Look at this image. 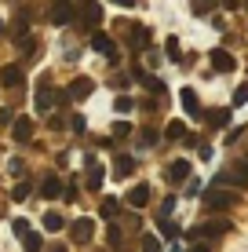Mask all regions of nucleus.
<instances>
[{"label": "nucleus", "instance_id": "f257e3e1", "mask_svg": "<svg viewBox=\"0 0 248 252\" xmlns=\"http://www.w3.org/2000/svg\"><path fill=\"white\" fill-rule=\"evenodd\" d=\"M237 205V194L226 187H208L204 190V208L208 212H230V208Z\"/></svg>", "mask_w": 248, "mask_h": 252}, {"label": "nucleus", "instance_id": "f03ea898", "mask_svg": "<svg viewBox=\"0 0 248 252\" xmlns=\"http://www.w3.org/2000/svg\"><path fill=\"white\" fill-rule=\"evenodd\" d=\"M226 230H230V220L216 216V220H204L201 227H193L190 238H193V241H204V238H219V234H226Z\"/></svg>", "mask_w": 248, "mask_h": 252}, {"label": "nucleus", "instance_id": "7ed1b4c3", "mask_svg": "<svg viewBox=\"0 0 248 252\" xmlns=\"http://www.w3.org/2000/svg\"><path fill=\"white\" fill-rule=\"evenodd\" d=\"M208 63H212L216 73H234V69H237V59L230 55L226 48H212V51H208Z\"/></svg>", "mask_w": 248, "mask_h": 252}, {"label": "nucleus", "instance_id": "20e7f679", "mask_svg": "<svg viewBox=\"0 0 248 252\" xmlns=\"http://www.w3.org/2000/svg\"><path fill=\"white\" fill-rule=\"evenodd\" d=\"M73 4H70V0H51V4H48V19L51 22H55V26H66V22H73Z\"/></svg>", "mask_w": 248, "mask_h": 252}, {"label": "nucleus", "instance_id": "39448f33", "mask_svg": "<svg viewBox=\"0 0 248 252\" xmlns=\"http://www.w3.org/2000/svg\"><path fill=\"white\" fill-rule=\"evenodd\" d=\"M91 238H95V223H91V220L70 223V241H73V245H88Z\"/></svg>", "mask_w": 248, "mask_h": 252}, {"label": "nucleus", "instance_id": "423d86ee", "mask_svg": "<svg viewBox=\"0 0 248 252\" xmlns=\"http://www.w3.org/2000/svg\"><path fill=\"white\" fill-rule=\"evenodd\" d=\"M150 197H153V187L150 183H135L132 190H128V205H132V208H146Z\"/></svg>", "mask_w": 248, "mask_h": 252}, {"label": "nucleus", "instance_id": "0eeeda50", "mask_svg": "<svg viewBox=\"0 0 248 252\" xmlns=\"http://www.w3.org/2000/svg\"><path fill=\"white\" fill-rule=\"evenodd\" d=\"M91 88H95L91 77H77L70 88H66V95H70V102H81V99H88V95H91Z\"/></svg>", "mask_w": 248, "mask_h": 252}, {"label": "nucleus", "instance_id": "6e6552de", "mask_svg": "<svg viewBox=\"0 0 248 252\" xmlns=\"http://www.w3.org/2000/svg\"><path fill=\"white\" fill-rule=\"evenodd\" d=\"M33 135V117H15L11 121V139L15 143H29Z\"/></svg>", "mask_w": 248, "mask_h": 252}, {"label": "nucleus", "instance_id": "1a4fd4ad", "mask_svg": "<svg viewBox=\"0 0 248 252\" xmlns=\"http://www.w3.org/2000/svg\"><path fill=\"white\" fill-rule=\"evenodd\" d=\"M81 19H84L88 30H95V26L102 22V7L95 4V0H88V4H81Z\"/></svg>", "mask_w": 248, "mask_h": 252}, {"label": "nucleus", "instance_id": "9d476101", "mask_svg": "<svg viewBox=\"0 0 248 252\" xmlns=\"http://www.w3.org/2000/svg\"><path fill=\"white\" fill-rule=\"evenodd\" d=\"M165 176H168V183H186L190 179V161H172Z\"/></svg>", "mask_w": 248, "mask_h": 252}, {"label": "nucleus", "instance_id": "9b49d317", "mask_svg": "<svg viewBox=\"0 0 248 252\" xmlns=\"http://www.w3.org/2000/svg\"><path fill=\"white\" fill-rule=\"evenodd\" d=\"M102 179H106V176H102V164H99L95 158H88V176H84V187H88V190H99Z\"/></svg>", "mask_w": 248, "mask_h": 252}, {"label": "nucleus", "instance_id": "f8f14e48", "mask_svg": "<svg viewBox=\"0 0 248 252\" xmlns=\"http://www.w3.org/2000/svg\"><path fill=\"white\" fill-rule=\"evenodd\" d=\"M51 102H55V92H51V81L44 77L37 84V110H51Z\"/></svg>", "mask_w": 248, "mask_h": 252}, {"label": "nucleus", "instance_id": "ddd939ff", "mask_svg": "<svg viewBox=\"0 0 248 252\" xmlns=\"http://www.w3.org/2000/svg\"><path fill=\"white\" fill-rule=\"evenodd\" d=\"M40 194L51 197V201H55V197H62V179H58V176H44V183H40Z\"/></svg>", "mask_w": 248, "mask_h": 252}, {"label": "nucleus", "instance_id": "4468645a", "mask_svg": "<svg viewBox=\"0 0 248 252\" xmlns=\"http://www.w3.org/2000/svg\"><path fill=\"white\" fill-rule=\"evenodd\" d=\"M0 81H4L7 88H19L22 84V66H4L0 69Z\"/></svg>", "mask_w": 248, "mask_h": 252}, {"label": "nucleus", "instance_id": "2eb2a0df", "mask_svg": "<svg viewBox=\"0 0 248 252\" xmlns=\"http://www.w3.org/2000/svg\"><path fill=\"white\" fill-rule=\"evenodd\" d=\"M179 99H183V106L190 110L193 117H201V102H197V92H193V88H183V92H179Z\"/></svg>", "mask_w": 248, "mask_h": 252}, {"label": "nucleus", "instance_id": "dca6fc26", "mask_svg": "<svg viewBox=\"0 0 248 252\" xmlns=\"http://www.w3.org/2000/svg\"><path fill=\"white\" fill-rule=\"evenodd\" d=\"M165 139H168V143H183V139H186V125H183V121H168Z\"/></svg>", "mask_w": 248, "mask_h": 252}, {"label": "nucleus", "instance_id": "f3484780", "mask_svg": "<svg viewBox=\"0 0 248 252\" xmlns=\"http://www.w3.org/2000/svg\"><path fill=\"white\" fill-rule=\"evenodd\" d=\"M132 172H135V161L117 154V161H113V176H117V179H124V176H132Z\"/></svg>", "mask_w": 248, "mask_h": 252}, {"label": "nucleus", "instance_id": "a211bd4d", "mask_svg": "<svg viewBox=\"0 0 248 252\" xmlns=\"http://www.w3.org/2000/svg\"><path fill=\"white\" fill-rule=\"evenodd\" d=\"M91 48L102 51V55H113V40H110L106 33H91Z\"/></svg>", "mask_w": 248, "mask_h": 252}, {"label": "nucleus", "instance_id": "6ab92c4d", "mask_svg": "<svg viewBox=\"0 0 248 252\" xmlns=\"http://www.w3.org/2000/svg\"><path fill=\"white\" fill-rule=\"evenodd\" d=\"M19 241H22V249H26V252H40V249H44V241H40V238H37L33 230H26Z\"/></svg>", "mask_w": 248, "mask_h": 252}, {"label": "nucleus", "instance_id": "aec40b11", "mask_svg": "<svg viewBox=\"0 0 248 252\" xmlns=\"http://www.w3.org/2000/svg\"><path fill=\"white\" fill-rule=\"evenodd\" d=\"M230 125V110H212L208 114V128H226Z\"/></svg>", "mask_w": 248, "mask_h": 252}, {"label": "nucleus", "instance_id": "412c9836", "mask_svg": "<svg viewBox=\"0 0 248 252\" xmlns=\"http://www.w3.org/2000/svg\"><path fill=\"white\" fill-rule=\"evenodd\" d=\"M62 227H66V220H62V216H58V212H44V230H51V234H58Z\"/></svg>", "mask_w": 248, "mask_h": 252}, {"label": "nucleus", "instance_id": "4be33fe9", "mask_svg": "<svg viewBox=\"0 0 248 252\" xmlns=\"http://www.w3.org/2000/svg\"><path fill=\"white\" fill-rule=\"evenodd\" d=\"M99 212H102V220H113V216L121 212V201H117V197H106V201H102V208H99Z\"/></svg>", "mask_w": 248, "mask_h": 252}, {"label": "nucleus", "instance_id": "5701e85b", "mask_svg": "<svg viewBox=\"0 0 248 252\" xmlns=\"http://www.w3.org/2000/svg\"><path fill=\"white\" fill-rule=\"evenodd\" d=\"M212 7H216V0H193V4H190V11H193V15H208Z\"/></svg>", "mask_w": 248, "mask_h": 252}, {"label": "nucleus", "instance_id": "b1692460", "mask_svg": "<svg viewBox=\"0 0 248 252\" xmlns=\"http://www.w3.org/2000/svg\"><path fill=\"white\" fill-rule=\"evenodd\" d=\"M29 194H33V183H19V187L11 190V197H15V201H26Z\"/></svg>", "mask_w": 248, "mask_h": 252}, {"label": "nucleus", "instance_id": "393cba45", "mask_svg": "<svg viewBox=\"0 0 248 252\" xmlns=\"http://www.w3.org/2000/svg\"><path fill=\"white\" fill-rule=\"evenodd\" d=\"M165 55L172 59V63H179V37H168V44H165Z\"/></svg>", "mask_w": 248, "mask_h": 252}, {"label": "nucleus", "instance_id": "a878e982", "mask_svg": "<svg viewBox=\"0 0 248 252\" xmlns=\"http://www.w3.org/2000/svg\"><path fill=\"white\" fill-rule=\"evenodd\" d=\"M161 234H165V238H179V223H172L165 216V223H161Z\"/></svg>", "mask_w": 248, "mask_h": 252}, {"label": "nucleus", "instance_id": "bb28decb", "mask_svg": "<svg viewBox=\"0 0 248 252\" xmlns=\"http://www.w3.org/2000/svg\"><path fill=\"white\" fill-rule=\"evenodd\" d=\"M113 135H117V139H128V135H132V125H128V121H117V125H113Z\"/></svg>", "mask_w": 248, "mask_h": 252}, {"label": "nucleus", "instance_id": "cd10ccee", "mask_svg": "<svg viewBox=\"0 0 248 252\" xmlns=\"http://www.w3.org/2000/svg\"><path fill=\"white\" fill-rule=\"evenodd\" d=\"M153 143H157V132H153V128H146V132H142V139H139V146L146 150V146H153Z\"/></svg>", "mask_w": 248, "mask_h": 252}, {"label": "nucleus", "instance_id": "c85d7f7f", "mask_svg": "<svg viewBox=\"0 0 248 252\" xmlns=\"http://www.w3.org/2000/svg\"><path fill=\"white\" fill-rule=\"evenodd\" d=\"M117 110L128 114V110H132V99H128V95H117Z\"/></svg>", "mask_w": 248, "mask_h": 252}, {"label": "nucleus", "instance_id": "c756f323", "mask_svg": "<svg viewBox=\"0 0 248 252\" xmlns=\"http://www.w3.org/2000/svg\"><path fill=\"white\" fill-rule=\"evenodd\" d=\"M11 121H15V114H11V110L4 106V110H0V128H7V125H11Z\"/></svg>", "mask_w": 248, "mask_h": 252}, {"label": "nucleus", "instance_id": "7c9ffc66", "mask_svg": "<svg viewBox=\"0 0 248 252\" xmlns=\"http://www.w3.org/2000/svg\"><path fill=\"white\" fill-rule=\"evenodd\" d=\"M172 208H175V197H165L161 201V216H172Z\"/></svg>", "mask_w": 248, "mask_h": 252}, {"label": "nucleus", "instance_id": "2f4dec72", "mask_svg": "<svg viewBox=\"0 0 248 252\" xmlns=\"http://www.w3.org/2000/svg\"><path fill=\"white\" fill-rule=\"evenodd\" d=\"M11 227H15V238H22V234H26V230H29V223H26V220H15V223H11Z\"/></svg>", "mask_w": 248, "mask_h": 252}, {"label": "nucleus", "instance_id": "473e14b6", "mask_svg": "<svg viewBox=\"0 0 248 252\" xmlns=\"http://www.w3.org/2000/svg\"><path fill=\"white\" fill-rule=\"evenodd\" d=\"M234 102H237V106H241V102H248V84H245V88H237V92H234Z\"/></svg>", "mask_w": 248, "mask_h": 252}, {"label": "nucleus", "instance_id": "72a5a7b5", "mask_svg": "<svg viewBox=\"0 0 248 252\" xmlns=\"http://www.w3.org/2000/svg\"><path fill=\"white\" fill-rule=\"evenodd\" d=\"M70 128H73V132H77V135H81V132H84V117H81V114H77V117L70 121Z\"/></svg>", "mask_w": 248, "mask_h": 252}, {"label": "nucleus", "instance_id": "f704fd0d", "mask_svg": "<svg viewBox=\"0 0 248 252\" xmlns=\"http://www.w3.org/2000/svg\"><path fill=\"white\" fill-rule=\"evenodd\" d=\"M110 4H117V7H135L139 0H110Z\"/></svg>", "mask_w": 248, "mask_h": 252}, {"label": "nucleus", "instance_id": "c9c22d12", "mask_svg": "<svg viewBox=\"0 0 248 252\" xmlns=\"http://www.w3.org/2000/svg\"><path fill=\"white\" fill-rule=\"evenodd\" d=\"M48 252H66V245H51Z\"/></svg>", "mask_w": 248, "mask_h": 252}, {"label": "nucleus", "instance_id": "e433bc0d", "mask_svg": "<svg viewBox=\"0 0 248 252\" xmlns=\"http://www.w3.org/2000/svg\"><path fill=\"white\" fill-rule=\"evenodd\" d=\"M190 252H208V249H204V245H193V249H190Z\"/></svg>", "mask_w": 248, "mask_h": 252}, {"label": "nucleus", "instance_id": "4c0bfd02", "mask_svg": "<svg viewBox=\"0 0 248 252\" xmlns=\"http://www.w3.org/2000/svg\"><path fill=\"white\" fill-rule=\"evenodd\" d=\"M241 168H245V176H248V158H245V164H241Z\"/></svg>", "mask_w": 248, "mask_h": 252}]
</instances>
